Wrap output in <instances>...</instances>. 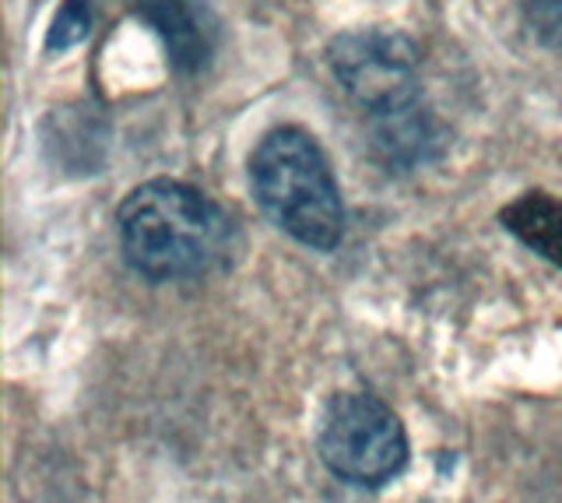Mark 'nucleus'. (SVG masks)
Masks as SVG:
<instances>
[{"label": "nucleus", "mask_w": 562, "mask_h": 503, "mask_svg": "<svg viewBox=\"0 0 562 503\" xmlns=\"http://www.w3.org/2000/svg\"><path fill=\"white\" fill-rule=\"evenodd\" d=\"M127 265L151 282H183L215 271L233 254V219L180 180L140 183L116 212Z\"/></svg>", "instance_id": "obj_1"}, {"label": "nucleus", "mask_w": 562, "mask_h": 503, "mask_svg": "<svg viewBox=\"0 0 562 503\" xmlns=\"http://www.w3.org/2000/svg\"><path fill=\"white\" fill-rule=\"evenodd\" d=\"M254 198L278 230L313 250L345 236V201L324 148L303 127H274L250 155Z\"/></svg>", "instance_id": "obj_2"}, {"label": "nucleus", "mask_w": 562, "mask_h": 503, "mask_svg": "<svg viewBox=\"0 0 562 503\" xmlns=\"http://www.w3.org/2000/svg\"><path fill=\"white\" fill-rule=\"evenodd\" d=\"M316 447L334 476L348 485H362V490H380L408 465L404 426L373 394L330 398Z\"/></svg>", "instance_id": "obj_3"}, {"label": "nucleus", "mask_w": 562, "mask_h": 503, "mask_svg": "<svg viewBox=\"0 0 562 503\" xmlns=\"http://www.w3.org/2000/svg\"><path fill=\"white\" fill-rule=\"evenodd\" d=\"M330 71L369 116L418 102V49L394 29H356L330 43Z\"/></svg>", "instance_id": "obj_4"}, {"label": "nucleus", "mask_w": 562, "mask_h": 503, "mask_svg": "<svg viewBox=\"0 0 562 503\" xmlns=\"http://www.w3.org/2000/svg\"><path fill=\"white\" fill-rule=\"evenodd\" d=\"M137 14L145 19L176 71L198 75L218 54V19L207 0H134Z\"/></svg>", "instance_id": "obj_5"}, {"label": "nucleus", "mask_w": 562, "mask_h": 503, "mask_svg": "<svg viewBox=\"0 0 562 503\" xmlns=\"http://www.w3.org/2000/svg\"><path fill=\"white\" fill-rule=\"evenodd\" d=\"M373 137L380 159L394 169H415L443 148V131L426 110H418V102L373 116Z\"/></svg>", "instance_id": "obj_6"}, {"label": "nucleus", "mask_w": 562, "mask_h": 503, "mask_svg": "<svg viewBox=\"0 0 562 503\" xmlns=\"http://www.w3.org/2000/svg\"><path fill=\"white\" fill-rule=\"evenodd\" d=\"M503 225L514 233L520 243H527L541 257H549L552 265L562 268V201L544 194V190H531L509 201L499 212Z\"/></svg>", "instance_id": "obj_7"}, {"label": "nucleus", "mask_w": 562, "mask_h": 503, "mask_svg": "<svg viewBox=\"0 0 562 503\" xmlns=\"http://www.w3.org/2000/svg\"><path fill=\"white\" fill-rule=\"evenodd\" d=\"M88 29H92V11H88V0H64L57 19H53V29H49V40H46V49H70L78 46Z\"/></svg>", "instance_id": "obj_8"}, {"label": "nucleus", "mask_w": 562, "mask_h": 503, "mask_svg": "<svg viewBox=\"0 0 562 503\" xmlns=\"http://www.w3.org/2000/svg\"><path fill=\"white\" fill-rule=\"evenodd\" d=\"M524 4L535 36L552 49H562V0H524Z\"/></svg>", "instance_id": "obj_9"}]
</instances>
